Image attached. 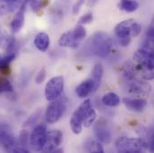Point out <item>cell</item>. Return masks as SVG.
<instances>
[{
	"instance_id": "52a82bcc",
	"label": "cell",
	"mask_w": 154,
	"mask_h": 153,
	"mask_svg": "<svg viewBox=\"0 0 154 153\" xmlns=\"http://www.w3.org/2000/svg\"><path fill=\"white\" fill-rule=\"evenodd\" d=\"M65 81L62 76L52 77L46 84L45 97L48 101H53L58 99L64 91Z\"/></svg>"
},
{
	"instance_id": "5b68a950",
	"label": "cell",
	"mask_w": 154,
	"mask_h": 153,
	"mask_svg": "<svg viewBox=\"0 0 154 153\" xmlns=\"http://www.w3.org/2000/svg\"><path fill=\"white\" fill-rule=\"evenodd\" d=\"M114 32L116 36L118 38H134L141 33L142 25L134 19H127L117 23Z\"/></svg>"
},
{
	"instance_id": "7c38bea8",
	"label": "cell",
	"mask_w": 154,
	"mask_h": 153,
	"mask_svg": "<svg viewBox=\"0 0 154 153\" xmlns=\"http://www.w3.org/2000/svg\"><path fill=\"white\" fill-rule=\"evenodd\" d=\"M77 110L80 112V114L82 117V125L85 127H90L94 123L96 119V112L94 109L92 108L91 99L84 100L80 107L77 109Z\"/></svg>"
},
{
	"instance_id": "8992f818",
	"label": "cell",
	"mask_w": 154,
	"mask_h": 153,
	"mask_svg": "<svg viewBox=\"0 0 154 153\" xmlns=\"http://www.w3.org/2000/svg\"><path fill=\"white\" fill-rule=\"evenodd\" d=\"M127 83L125 86L127 93L131 97L142 98L150 95L152 92V86L149 82L142 81L137 77L126 80Z\"/></svg>"
},
{
	"instance_id": "e575fe53",
	"label": "cell",
	"mask_w": 154,
	"mask_h": 153,
	"mask_svg": "<svg viewBox=\"0 0 154 153\" xmlns=\"http://www.w3.org/2000/svg\"><path fill=\"white\" fill-rule=\"evenodd\" d=\"M146 36H147V38H154V22L152 23L151 26L148 28Z\"/></svg>"
},
{
	"instance_id": "4dcf8cb0",
	"label": "cell",
	"mask_w": 154,
	"mask_h": 153,
	"mask_svg": "<svg viewBox=\"0 0 154 153\" xmlns=\"http://www.w3.org/2000/svg\"><path fill=\"white\" fill-rule=\"evenodd\" d=\"M45 79H46V70H45V68H41L36 75L35 81H36V83L40 84L45 81Z\"/></svg>"
},
{
	"instance_id": "f546056e",
	"label": "cell",
	"mask_w": 154,
	"mask_h": 153,
	"mask_svg": "<svg viewBox=\"0 0 154 153\" xmlns=\"http://www.w3.org/2000/svg\"><path fill=\"white\" fill-rule=\"evenodd\" d=\"M9 12H11V9L8 3L4 0H0V16L5 15Z\"/></svg>"
},
{
	"instance_id": "44dd1931",
	"label": "cell",
	"mask_w": 154,
	"mask_h": 153,
	"mask_svg": "<svg viewBox=\"0 0 154 153\" xmlns=\"http://www.w3.org/2000/svg\"><path fill=\"white\" fill-rule=\"evenodd\" d=\"M102 103L107 106V107H109V108H115L117 107L120 102H121V99L119 98V96L115 93V92H109V93H106L103 97H102Z\"/></svg>"
},
{
	"instance_id": "d4e9b609",
	"label": "cell",
	"mask_w": 154,
	"mask_h": 153,
	"mask_svg": "<svg viewBox=\"0 0 154 153\" xmlns=\"http://www.w3.org/2000/svg\"><path fill=\"white\" fill-rule=\"evenodd\" d=\"M13 90L14 89L11 82L6 79L0 77V94L4 92H12Z\"/></svg>"
},
{
	"instance_id": "1f68e13d",
	"label": "cell",
	"mask_w": 154,
	"mask_h": 153,
	"mask_svg": "<svg viewBox=\"0 0 154 153\" xmlns=\"http://www.w3.org/2000/svg\"><path fill=\"white\" fill-rule=\"evenodd\" d=\"M84 2H85V0H77L76 2H75V4L73 5L72 11H73V14H74L75 15H76V14H79V12H80L82 6L84 5Z\"/></svg>"
},
{
	"instance_id": "2e32d148",
	"label": "cell",
	"mask_w": 154,
	"mask_h": 153,
	"mask_svg": "<svg viewBox=\"0 0 154 153\" xmlns=\"http://www.w3.org/2000/svg\"><path fill=\"white\" fill-rule=\"evenodd\" d=\"M123 103L125 108L133 112H142L147 106V100L143 98H124Z\"/></svg>"
},
{
	"instance_id": "f1b7e54d",
	"label": "cell",
	"mask_w": 154,
	"mask_h": 153,
	"mask_svg": "<svg viewBox=\"0 0 154 153\" xmlns=\"http://www.w3.org/2000/svg\"><path fill=\"white\" fill-rule=\"evenodd\" d=\"M28 3L32 9L33 12L38 13V11L41 10L42 5H41V0H28Z\"/></svg>"
},
{
	"instance_id": "4316f807",
	"label": "cell",
	"mask_w": 154,
	"mask_h": 153,
	"mask_svg": "<svg viewBox=\"0 0 154 153\" xmlns=\"http://www.w3.org/2000/svg\"><path fill=\"white\" fill-rule=\"evenodd\" d=\"M93 21V15L91 13H88L82 16H81V18L78 21V24L81 25H84V24H89Z\"/></svg>"
},
{
	"instance_id": "30bf717a",
	"label": "cell",
	"mask_w": 154,
	"mask_h": 153,
	"mask_svg": "<svg viewBox=\"0 0 154 153\" xmlns=\"http://www.w3.org/2000/svg\"><path fill=\"white\" fill-rule=\"evenodd\" d=\"M47 127L44 124L36 125L30 135V145L35 151H42L47 137Z\"/></svg>"
},
{
	"instance_id": "6da1fadb",
	"label": "cell",
	"mask_w": 154,
	"mask_h": 153,
	"mask_svg": "<svg viewBox=\"0 0 154 153\" xmlns=\"http://www.w3.org/2000/svg\"><path fill=\"white\" fill-rule=\"evenodd\" d=\"M134 64L132 65L136 75L145 81L154 79V53L139 48L133 56Z\"/></svg>"
},
{
	"instance_id": "484cf974",
	"label": "cell",
	"mask_w": 154,
	"mask_h": 153,
	"mask_svg": "<svg viewBox=\"0 0 154 153\" xmlns=\"http://www.w3.org/2000/svg\"><path fill=\"white\" fill-rule=\"evenodd\" d=\"M16 57V51L7 53V55L4 57H0V66H10V64Z\"/></svg>"
},
{
	"instance_id": "277c9868",
	"label": "cell",
	"mask_w": 154,
	"mask_h": 153,
	"mask_svg": "<svg viewBox=\"0 0 154 153\" xmlns=\"http://www.w3.org/2000/svg\"><path fill=\"white\" fill-rule=\"evenodd\" d=\"M86 37V30L85 28L78 24L75 27L74 30L66 32L63 33L58 39V44L63 47H70L73 49L77 48L82 40Z\"/></svg>"
},
{
	"instance_id": "cb8c5ba5",
	"label": "cell",
	"mask_w": 154,
	"mask_h": 153,
	"mask_svg": "<svg viewBox=\"0 0 154 153\" xmlns=\"http://www.w3.org/2000/svg\"><path fill=\"white\" fill-rule=\"evenodd\" d=\"M30 142V136H29V132L26 130H23L20 133V137H19V146L23 147L26 150H28V145Z\"/></svg>"
},
{
	"instance_id": "603a6c76",
	"label": "cell",
	"mask_w": 154,
	"mask_h": 153,
	"mask_svg": "<svg viewBox=\"0 0 154 153\" xmlns=\"http://www.w3.org/2000/svg\"><path fill=\"white\" fill-rule=\"evenodd\" d=\"M84 151L87 152L103 153L104 149L100 142L94 140H87L84 142Z\"/></svg>"
},
{
	"instance_id": "d590c367",
	"label": "cell",
	"mask_w": 154,
	"mask_h": 153,
	"mask_svg": "<svg viewBox=\"0 0 154 153\" xmlns=\"http://www.w3.org/2000/svg\"><path fill=\"white\" fill-rule=\"evenodd\" d=\"M131 42V38H119V44L123 47H126Z\"/></svg>"
},
{
	"instance_id": "ba28073f",
	"label": "cell",
	"mask_w": 154,
	"mask_h": 153,
	"mask_svg": "<svg viewBox=\"0 0 154 153\" xmlns=\"http://www.w3.org/2000/svg\"><path fill=\"white\" fill-rule=\"evenodd\" d=\"M66 109V103L59 99H57L53 101H50V104L48 106L45 113L46 121L48 124L57 123L64 115Z\"/></svg>"
},
{
	"instance_id": "d6a6232c",
	"label": "cell",
	"mask_w": 154,
	"mask_h": 153,
	"mask_svg": "<svg viewBox=\"0 0 154 153\" xmlns=\"http://www.w3.org/2000/svg\"><path fill=\"white\" fill-rule=\"evenodd\" d=\"M148 143V150L151 152H154V131L151 133V134L149 135V142Z\"/></svg>"
},
{
	"instance_id": "ac0fdd59",
	"label": "cell",
	"mask_w": 154,
	"mask_h": 153,
	"mask_svg": "<svg viewBox=\"0 0 154 153\" xmlns=\"http://www.w3.org/2000/svg\"><path fill=\"white\" fill-rule=\"evenodd\" d=\"M49 44H50L49 36L45 32H39L34 38L35 47L41 52H46L49 47Z\"/></svg>"
},
{
	"instance_id": "836d02e7",
	"label": "cell",
	"mask_w": 154,
	"mask_h": 153,
	"mask_svg": "<svg viewBox=\"0 0 154 153\" xmlns=\"http://www.w3.org/2000/svg\"><path fill=\"white\" fill-rule=\"evenodd\" d=\"M0 73L4 75H9L11 73L10 66H0Z\"/></svg>"
},
{
	"instance_id": "ffe728a7",
	"label": "cell",
	"mask_w": 154,
	"mask_h": 153,
	"mask_svg": "<svg viewBox=\"0 0 154 153\" xmlns=\"http://www.w3.org/2000/svg\"><path fill=\"white\" fill-rule=\"evenodd\" d=\"M102 76H103V66L101 64H96L91 73V79L94 82V92L99 89Z\"/></svg>"
},
{
	"instance_id": "e0dca14e",
	"label": "cell",
	"mask_w": 154,
	"mask_h": 153,
	"mask_svg": "<svg viewBox=\"0 0 154 153\" xmlns=\"http://www.w3.org/2000/svg\"><path fill=\"white\" fill-rule=\"evenodd\" d=\"M91 92H94V82L91 78L81 82L75 89V93L79 98H85Z\"/></svg>"
},
{
	"instance_id": "7402d4cb",
	"label": "cell",
	"mask_w": 154,
	"mask_h": 153,
	"mask_svg": "<svg viewBox=\"0 0 154 153\" xmlns=\"http://www.w3.org/2000/svg\"><path fill=\"white\" fill-rule=\"evenodd\" d=\"M118 7L124 12L133 13L139 8V3L136 0H120Z\"/></svg>"
},
{
	"instance_id": "3957f363",
	"label": "cell",
	"mask_w": 154,
	"mask_h": 153,
	"mask_svg": "<svg viewBox=\"0 0 154 153\" xmlns=\"http://www.w3.org/2000/svg\"><path fill=\"white\" fill-rule=\"evenodd\" d=\"M116 151L121 153H142L148 150V143L141 138L121 136L115 142Z\"/></svg>"
},
{
	"instance_id": "4fadbf2b",
	"label": "cell",
	"mask_w": 154,
	"mask_h": 153,
	"mask_svg": "<svg viewBox=\"0 0 154 153\" xmlns=\"http://www.w3.org/2000/svg\"><path fill=\"white\" fill-rule=\"evenodd\" d=\"M93 131L95 137L100 142L109 144L111 142V133L109 129L107 127L106 123H103L102 121H98L93 127Z\"/></svg>"
},
{
	"instance_id": "7a4b0ae2",
	"label": "cell",
	"mask_w": 154,
	"mask_h": 153,
	"mask_svg": "<svg viewBox=\"0 0 154 153\" xmlns=\"http://www.w3.org/2000/svg\"><path fill=\"white\" fill-rule=\"evenodd\" d=\"M112 47V39L104 32L99 31L95 32L85 44L83 50L89 55L97 56L99 57H106Z\"/></svg>"
},
{
	"instance_id": "9a60e30c",
	"label": "cell",
	"mask_w": 154,
	"mask_h": 153,
	"mask_svg": "<svg viewBox=\"0 0 154 153\" xmlns=\"http://www.w3.org/2000/svg\"><path fill=\"white\" fill-rule=\"evenodd\" d=\"M16 41L5 28L0 26V47L6 50L7 53L14 52L15 49Z\"/></svg>"
},
{
	"instance_id": "5bb4252c",
	"label": "cell",
	"mask_w": 154,
	"mask_h": 153,
	"mask_svg": "<svg viewBox=\"0 0 154 153\" xmlns=\"http://www.w3.org/2000/svg\"><path fill=\"white\" fill-rule=\"evenodd\" d=\"M28 0H25L23 5L17 9V12L11 21V30L13 32H18L24 25L25 22V12H26V5Z\"/></svg>"
},
{
	"instance_id": "9c48e42d",
	"label": "cell",
	"mask_w": 154,
	"mask_h": 153,
	"mask_svg": "<svg viewBox=\"0 0 154 153\" xmlns=\"http://www.w3.org/2000/svg\"><path fill=\"white\" fill-rule=\"evenodd\" d=\"M0 146L8 152H13L19 146L11 127L7 124H0Z\"/></svg>"
},
{
	"instance_id": "d6986e66",
	"label": "cell",
	"mask_w": 154,
	"mask_h": 153,
	"mask_svg": "<svg viewBox=\"0 0 154 153\" xmlns=\"http://www.w3.org/2000/svg\"><path fill=\"white\" fill-rule=\"evenodd\" d=\"M70 126L75 134H79L82 133V117L78 110H75L71 117L70 120Z\"/></svg>"
},
{
	"instance_id": "8fae6325",
	"label": "cell",
	"mask_w": 154,
	"mask_h": 153,
	"mask_svg": "<svg viewBox=\"0 0 154 153\" xmlns=\"http://www.w3.org/2000/svg\"><path fill=\"white\" fill-rule=\"evenodd\" d=\"M63 142V133L60 130H51L48 132L43 152H55Z\"/></svg>"
},
{
	"instance_id": "83f0119b",
	"label": "cell",
	"mask_w": 154,
	"mask_h": 153,
	"mask_svg": "<svg viewBox=\"0 0 154 153\" xmlns=\"http://www.w3.org/2000/svg\"><path fill=\"white\" fill-rule=\"evenodd\" d=\"M142 48L150 50L154 53V38H147L142 44Z\"/></svg>"
},
{
	"instance_id": "8d00e7d4",
	"label": "cell",
	"mask_w": 154,
	"mask_h": 153,
	"mask_svg": "<svg viewBox=\"0 0 154 153\" xmlns=\"http://www.w3.org/2000/svg\"><path fill=\"white\" fill-rule=\"evenodd\" d=\"M99 0H88V5L89 6H93L94 5H96L97 4V2H98Z\"/></svg>"
}]
</instances>
